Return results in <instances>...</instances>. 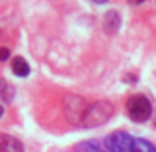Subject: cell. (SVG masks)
Masks as SVG:
<instances>
[{
	"label": "cell",
	"instance_id": "cell-7",
	"mask_svg": "<svg viewBox=\"0 0 156 152\" xmlns=\"http://www.w3.org/2000/svg\"><path fill=\"white\" fill-rule=\"evenodd\" d=\"M12 71L18 77H26L30 73V65H28V61L24 57H14L12 59Z\"/></svg>",
	"mask_w": 156,
	"mask_h": 152
},
{
	"label": "cell",
	"instance_id": "cell-10",
	"mask_svg": "<svg viewBox=\"0 0 156 152\" xmlns=\"http://www.w3.org/2000/svg\"><path fill=\"white\" fill-rule=\"evenodd\" d=\"M144 0H129V4H133V6H138V4H142Z\"/></svg>",
	"mask_w": 156,
	"mask_h": 152
},
{
	"label": "cell",
	"instance_id": "cell-9",
	"mask_svg": "<svg viewBox=\"0 0 156 152\" xmlns=\"http://www.w3.org/2000/svg\"><path fill=\"white\" fill-rule=\"evenodd\" d=\"M8 57H10V51H8V48H0V61H6Z\"/></svg>",
	"mask_w": 156,
	"mask_h": 152
},
{
	"label": "cell",
	"instance_id": "cell-3",
	"mask_svg": "<svg viewBox=\"0 0 156 152\" xmlns=\"http://www.w3.org/2000/svg\"><path fill=\"white\" fill-rule=\"evenodd\" d=\"M87 103H85L83 97L79 95H67L63 99V115L71 125H79L83 122V117L87 113Z\"/></svg>",
	"mask_w": 156,
	"mask_h": 152
},
{
	"label": "cell",
	"instance_id": "cell-2",
	"mask_svg": "<svg viewBox=\"0 0 156 152\" xmlns=\"http://www.w3.org/2000/svg\"><path fill=\"white\" fill-rule=\"evenodd\" d=\"M126 113L134 122H144L152 115V105L144 95H133L126 101Z\"/></svg>",
	"mask_w": 156,
	"mask_h": 152
},
{
	"label": "cell",
	"instance_id": "cell-5",
	"mask_svg": "<svg viewBox=\"0 0 156 152\" xmlns=\"http://www.w3.org/2000/svg\"><path fill=\"white\" fill-rule=\"evenodd\" d=\"M0 152H24V146L18 138L10 136V134H2L0 136Z\"/></svg>",
	"mask_w": 156,
	"mask_h": 152
},
{
	"label": "cell",
	"instance_id": "cell-12",
	"mask_svg": "<svg viewBox=\"0 0 156 152\" xmlns=\"http://www.w3.org/2000/svg\"><path fill=\"white\" fill-rule=\"evenodd\" d=\"M2 113H4V109H2V105H0V117H2Z\"/></svg>",
	"mask_w": 156,
	"mask_h": 152
},
{
	"label": "cell",
	"instance_id": "cell-1",
	"mask_svg": "<svg viewBox=\"0 0 156 152\" xmlns=\"http://www.w3.org/2000/svg\"><path fill=\"white\" fill-rule=\"evenodd\" d=\"M113 113H115V107L109 101H97L87 107V113H85L81 125L83 126H101L113 117Z\"/></svg>",
	"mask_w": 156,
	"mask_h": 152
},
{
	"label": "cell",
	"instance_id": "cell-11",
	"mask_svg": "<svg viewBox=\"0 0 156 152\" xmlns=\"http://www.w3.org/2000/svg\"><path fill=\"white\" fill-rule=\"evenodd\" d=\"M95 4H105V2H109V0H93Z\"/></svg>",
	"mask_w": 156,
	"mask_h": 152
},
{
	"label": "cell",
	"instance_id": "cell-4",
	"mask_svg": "<svg viewBox=\"0 0 156 152\" xmlns=\"http://www.w3.org/2000/svg\"><path fill=\"white\" fill-rule=\"evenodd\" d=\"M133 140L129 133H122V130H117V133L109 134L107 138V148L109 152H133Z\"/></svg>",
	"mask_w": 156,
	"mask_h": 152
},
{
	"label": "cell",
	"instance_id": "cell-8",
	"mask_svg": "<svg viewBox=\"0 0 156 152\" xmlns=\"http://www.w3.org/2000/svg\"><path fill=\"white\" fill-rule=\"evenodd\" d=\"M133 152H156V146H152L144 138H134L133 140Z\"/></svg>",
	"mask_w": 156,
	"mask_h": 152
},
{
	"label": "cell",
	"instance_id": "cell-6",
	"mask_svg": "<svg viewBox=\"0 0 156 152\" xmlns=\"http://www.w3.org/2000/svg\"><path fill=\"white\" fill-rule=\"evenodd\" d=\"M119 26H121V16H119V12H109V14L105 16V30L109 32V34H115V32L119 30Z\"/></svg>",
	"mask_w": 156,
	"mask_h": 152
}]
</instances>
